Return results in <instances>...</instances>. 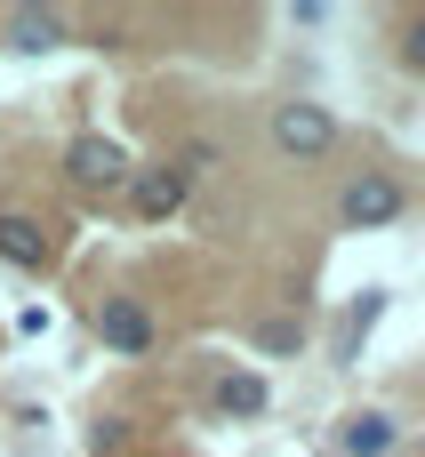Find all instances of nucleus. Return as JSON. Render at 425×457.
I'll return each mask as SVG.
<instances>
[{
	"label": "nucleus",
	"mask_w": 425,
	"mask_h": 457,
	"mask_svg": "<svg viewBox=\"0 0 425 457\" xmlns=\"http://www.w3.org/2000/svg\"><path fill=\"white\" fill-rule=\"evenodd\" d=\"M402 64H410V72H425V8L402 24Z\"/></svg>",
	"instance_id": "12"
},
{
	"label": "nucleus",
	"mask_w": 425,
	"mask_h": 457,
	"mask_svg": "<svg viewBox=\"0 0 425 457\" xmlns=\"http://www.w3.org/2000/svg\"><path fill=\"white\" fill-rule=\"evenodd\" d=\"M257 345H265V353H297V345H305V329H297L289 313H273V321H257Z\"/></svg>",
	"instance_id": "11"
},
{
	"label": "nucleus",
	"mask_w": 425,
	"mask_h": 457,
	"mask_svg": "<svg viewBox=\"0 0 425 457\" xmlns=\"http://www.w3.org/2000/svg\"><path fill=\"white\" fill-rule=\"evenodd\" d=\"M64 177H72L80 193H121V185H129V153H121L112 137H72V145H64Z\"/></svg>",
	"instance_id": "2"
},
{
	"label": "nucleus",
	"mask_w": 425,
	"mask_h": 457,
	"mask_svg": "<svg viewBox=\"0 0 425 457\" xmlns=\"http://www.w3.org/2000/svg\"><path fill=\"white\" fill-rule=\"evenodd\" d=\"M338 217H346L354 233H378V225H394V217H402V185L370 169V177H354V185H346V201H338Z\"/></svg>",
	"instance_id": "3"
},
{
	"label": "nucleus",
	"mask_w": 425,
	"mask_h": 457,
	"mask_svg": "<svg viewBox=\"0 0 425 457\" xmlns=\"http://www.w3.org/2000/svg\"><path fill=\"white\" fill-rule=\"evenodd\" d=\"M386 450H394V418L386 410H354L338 426V457H386Z\"/></svg>",
	"instance_id": "6"
},
{
	"label": "nucleus",
	"mask_w": 425,
	"mask_h": 457,
	"mask_svg": "<svg viewBox=\"0 0 425 457\" xmlns=\"http://www.w3.org/2000/svg\"><path fill=\"white\" fill-rule=\"evenodd\" d=\"M0 257L24 265V273H40V265H48V233H40L32 217H8V209H0Z\"/></svg>",
	"instance_id": "8"
},
{
	"label": "nucleus",
	"mask_w": 425,
	"mask_h": 457,
	"mask_svg": "<svg viewBox=\"0 0 425 457\" xmlns=\"http://www.w3.org/2000/svg\"><path fill=\"white\" fill-rule=\"evenodd\" d=\"M378 313H386V289H362V305L346 313V353H362V337L378 329Z\"/></svg>",
	"instance_id": "10"
},
{
	"label": "nucleus",
	"mask_w": 425,
	"mask_h": 457,
	"mask_svg": "<svg viewBox=\"0 0 425 457\" xmlns=\"http://www.w3.org/2000/svg\"><path fill=\"white\" fill-rule=\"evenodd\" d=\"M64 32H72V24H64L56 8H16V16H8V48H24V56L64 48Z\"/></svg>",
	"instance_id": "7"
},
{
	"label": "nucleus",
	"mask_w": 425,
	"mask_h": 457,
	"mask_svg": "<svg viewBox=\"0 0 425 457\" xmlns=\"http://www.w3.org/2000/svg\"><path fill=\"white\" fill-rule=\"evenodd\" d=\"M217 410H225V418H257V410H265V378H257V370H233V378L217 386Z\"/></svg>",
	"instance_id": "9"
},
{
	"label": "nucleus",
	"mask_w": 425,
	"mask_h": 457,
	"mask_svg": "<svg viewBox=\"0 0 425 457\" xmlns=\"http://www.w3.org/2000/svg\"><path fill=\"white\" fill-rule=\"evenodd\" d=\"M273 145H281L289 161H321V153L338 145V120H329V104H305V96L273 104Z\"/></svg>",
	"instance_id": "1"
},
{
	"label": "nucleus",
	"mask_w": 425,
	"mask_h": 457,
	"mask_svg": "<svg viewBox=\"0 0 425 457\" xmlns=\"http://www.w3.org/2000/svg\"><path fill=\"white\" fill-rule=\"evenodd\" d=\"M96 337H104L112 353H153V313H145L137 297H104V305H96Z\"/></svg>",
	"instance_id": "4"
},
{
	"label": "nucleus",
	"mask_w": 425,
	"mask_h": 457,
	"mask_svg": "<svg viewBox=\"0 0 425 457\" xmlns=\"http://www.w3.org/2000/svg\"><path fill=\"white\" fill-rule=\"evenodd\" d=\"M129 201H137V217H177V209H185V169H145V177H129Z\"/></svg>",
	"instance_id": "5"
}]
</instances>
